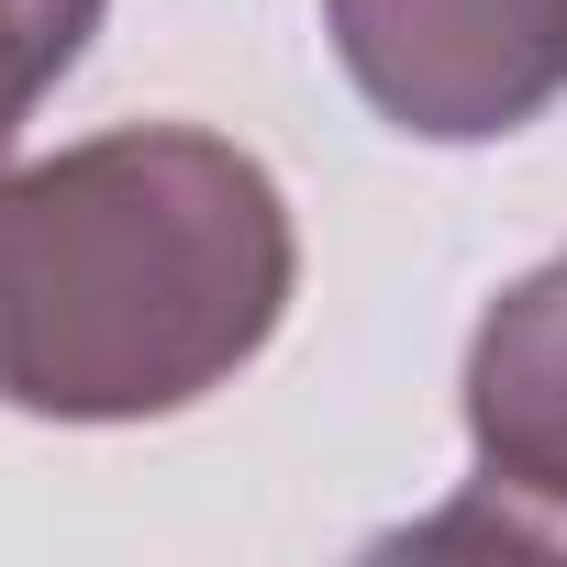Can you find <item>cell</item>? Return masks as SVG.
Listing matches in <instances>:
<instances>
[{
    "label": "cell",
    "mask_w": 567,
    "mask_h": 567,
    "mask_svg": "<svg viewBox=\"0 0 567 567\" xmlns=\"http://www.w3.org/2000/svg\"><path fill=\"white\" fill-rule=\"evenodd\" d=\"M290 200L189 123H123L0 178V401L156 423L223 390L290 312Z\"/></svg>",
    "instance_id": "cell-1"
},
{
    "label": "cell",
    "mask_w": 567,
    "mask_h": 567,
    "mask_svg": "<svg viewBox=\"0 0 567 567\" xmlns=\"http://www.w3.org/2000/svg\"><path fill=\"white\" fill-rule=\"evenodd\" d=\"M334 56L401 134L489 145L567 90V0H323Z\"/></svg>",
    "instance_id": "cell-2"
},
{
    "label": "cell",
    "mask_w": 567,
    "mask_h": 567,
    "mask_svg": "<svg viewBox=\"0 0 567 567\" xmlns=\"http://www.w3.org/2000/svg\"><path fill=\"white\" fill-rule=\"evenodd\" d=\"M467 445H478V501L423 523L412 545H545L567 556V256L478 312L467 346Z\"/></svg>",
    "instance_id": "cell-3"
},
{
    "label": "cell",
    "mask_w": 567,
    "mask_h": 567,
    "mask_svg": "<svg viewBox=\"0 0 567 567\" xmlns=\"http://www.w3.org/2000/svg\"><path fill=\"white\" fill-rule=\"evenodd\" d=\"M101 12H112V0H0V178H12V145H23L34 101L101 34Z\"/></svg>",
    "instance_id": "cell-4"
}]
</instances>
